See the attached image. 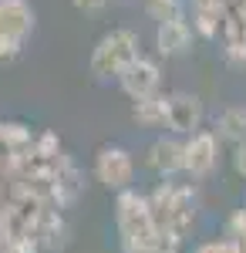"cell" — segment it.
I'll use <instances>...</instances> for the list:
<instances>
[{"label": "cell", "instance_id": "9a60e30c", "mask_svg": "<svg viewBox=\"0 0 246 253\" xmlns=\"http://www.w3.org/2000/svg\"><path fill=\"white\" fill-rule=\"evenodd\" d=\"M132 118L145 128H159L165 125V95H152V98H142L132 105Z\"/></svg>", "mask_w": 246, "mask_h": 253}, {"label": "cell", "instance_id": "4fadbf2b", "mask_svg": "<svg viewBox=\"0 0 246 253\" xmlns=\"http://www.w3.org/2000/svg\"><path fill=\"white\" fill-rule=\"evenodd\" d=\"M34 145V132L24 122H0V162L7 166L10 159L24 156Z\"/></svg>", "mask_w": 246, "mask_h": 253}, {"label": "cell", "instance_id": "5bb4252c", "mask_svg": "<svg viewBox=\"0 0 246 253\" xmlns=\"http://www.w3.org/2000/svg\"><path fill=\"white\" fill-rule=\"evenodd\" d=\"M212 135L219 142H229V145H243L246 142V108L243 105H229L216 115V128Z\"/></svg>", "mask_w": 246, "mask_h": 253}, {"label": "cell", "instance_id": "ac0fdd59", "mask_svg": "<svg viewBox=\"0 0 246 253\" xmlns=\"http://www.w3.org/2000/svg\"><path fill=\"white\" fill-rule=\"evenodd\" d=\"M122 253H182V243H175V240H169V236L162 233L155 243H142V247L122 243Z\"/></svg>", "mask_w": 246, "mask_h": 253}, {"label": "cell", "instance_id": "5b68a950", "mask_svg": "<svg viewBox=\"0 0 246 253\" xmlns=\"http://www.w3.org/2000/svg\"><path fill=\"white\" fill-rule=\"evenodd\" d=\"M165 128L172 135H192L203 128V98L192 91H172L165 95Z\"/></svg>", "mask_w": 246, "mask_h": 253}, {"label": "cell", "instance_id": "cb8c5ba5", "mask_svg": "<svg viewBox=\"0 0 246 253\" xmlns=\"http://www.w3.org/2000/svg\"><path fill=\"white\" fill-rule=\"evenodd\" d=\"M223 51H226L229 64H246V44H229V47H223Z\"/></svg>", "mask_w": 246, "mask_h": 253}, {"label": "cell", "instance_id": "7c38bea8", "mask_svg": "<svg viewBox=\"0 0 246 253\" xmlns=\"http://www.w3.org/2000/svg\"><path fill=\"white\" fill-rule=\"evenodd\" d=\"M34 31V10L27 0H0V34L3 38L27 41Z\"/></svg>", "mask_w": 246, "mask_h": 253}, {"label": "cell", "instance_id": "83f0119b", "mask_svg": "<svg viewBox=\"0 0 246 253\" xmlns=\"http://www.w3.org/2000/svg\"><path fill=\"white\" fill-rule=\"evenodd\" d=\"M229 243V253H246V243L243 240H226Z\"/></svg>", "mask_w": 246, "mask_h": 253}, {"label": "cell", "instance_id": "30bf717a", "mask_svg": "<svg viewBox=\"0 0 246 253\" xmlns=\"http://www.w3.org/2000/svg\"><path fill=\"white\" fill-rule=\"evenodd\" d=\"M192 27L186 17L179 20H162L159 27H155V51L162 54V58H182V54H189L192 51Z\"/></svg>", "mask_w": 246, "mask_h": 253}, {"label": "cell", "instance_id": "d4e9b609", "mask_svg": "<svg viewBox=\"0 0 246 253\" xmlns=\"http://www.w3.org/2000/svg\"><path fill=\"white\" fill-rule=\"evenodd\" d=\"M233 169L246 179V142L243 145H233Z\"/></svg>", "mask_w": 246, "mask_h": 253}, {"label": "cell", "instance_id": "8fae6325", "mask_svg": "<svg viewBox=\"0 0 246 253\" xmlns=\"http://www.w3.org/2000/svg\"><path fill=\"white\" fill-rule=\"evenodd\" d=\"M145 162H149L152 172H159L162 179H169V175L182 172V138H175V135H159V138L149 145Z\"/></svg>", "mask_w": 246, "mask_h": 253}, {"label": "cell", "instance_id": "8992f818", "mask_svg": "<svg viewBox=\"0 0 246 253\" xmlns=\"http://www.w3.org/2000/svg\"><path fill=\"white\" fill-rule=\"evenodd\" d=\"M84 189V175L78 169V162L68 152H61L51 172V210H68L71 203H78V196Z\"/></svg>", "mask_w": 246, "mask_h": 253}, {"label": "cell", "instance_id": "7a4b0ae2", "mask_svg": "<svg viewBox=\"0 0 246 253\" xmlns=\"http://www.w3.org/2000/svg\"><path fill=\"white\" fill-rule=\"evenodd\" d=\"M135 58H138V34L128 31V27H115V31H108L98 41L95 51H91V75L98 81L118 78Z\"/></svg>", "mask_w": 246, "mask_h": 253}, {"label": "cell", "instance_id": "2e32d148", "mask_svg": "<svg viewBox=\"0 0 246 253\" xmlns=\"http://www.w3.org/2000/svg\"><path fill=\"white\" fill-rule=\"evenodd\" d=\"M226 10H192V34H199L203 41H216L219 38V24H223Z\"/></svg>", "mask_w": 246, "mask_h": 253}, {"label": "cell", "instance_id": "7402d4cb", "mask_svg": "<svg viewBox=\"0 0 246 253\" xmlns=\"http://www.w3.org/2000/svg\"><path fill=\"white\" fill-rule=\"evenodd\" d=\"M0 253H41V247H38V240H34V236H24V240H17V243L3 247Z\"/></svg>", "mask_w": 246, "mask_h": 253}, {"label": "cell", "instance_id": "e0dca14e", "mask_svg": "<svg viewBox=\"0 0 246 253\" xmlns=\"http://www.w3.org/2000/svg\"><path fill=\"white\" fill-rule=\"evenodd\" d=\"M186 10V0H145V14L152 20H179Z\"/></svg>", "mask_w": 246, "mask_h": 253}, {"label": "cell", "instance_id": "6da1fadb", "mask_svg": "<svg viewBox=\"0 0 246 253\" xmlns=\"http://www.w3.org/2000/svg\"><path fill=\"white\" fill-rule=\"evenodd\" d=\"M115 223H118V236L122 243H155L159 240V226L149 213V203H145V193L138 189H122L118 199H115Z\"/></svg>", "mask_w": 246, "mask_h": 253}, {"label": "cell", "instance_id": "484cf974", "mask_svg": "<svg viewBox=\"0 0 246 253\" xmlns=\"http://www.w3.org/2000/svg\"><path fill=\"white\" fill-rule=\"evenodd\" d=\"M78 10H84V14H98V10H105L108 7V0H71Z\"/></svg>", "mask_w": 246, "mask_h": 253}, {"label": "cell", "instance_id": "44dd1931", "mask_svg": "<svg viewBox=\"0 0 246 253\" xmlns=\"http://www.w3.org/2000/svg\"><path fill=\"white\" fill-rule=\"evenodd\" d=\"M20 51H24V41H17V38H3V34H0V64H10V61L17 58Z\"/></svg>", "mask_w": 246, "mask_h": 253}, {"label": "cell", "instance_id": "d6986e66", "mask_svg": "<svg viewBox=\"0 0 246 253\" xmlns=\"http://www.w3.org/2000/svg\"><path fill=\"white\" fill-rule=\"evenodd\" d=\"M31 149L44 159H57L61 156V138H57V132H41V135H34V145Z\"/></svg>", "mask_w": 246, "mask_h": 253}, {"label": "cell", "instance_id": "ba28073f", "mask_svg": "<svg viewBox=\"0 0 246 253\" xmlns=\"http://www.w3.org/2000/svg\"><path fill=\"white\" fill-rule=\"evenodd\" d=\"M196 210H199L196 189L192 186H179L175 199H172V210L165 216V223H162V233L169 236V240H175V243H186V236L196 226Z\"/></svg>", "mask_w": 246, "mask_h": 253}, {"label": "cell", "instance_id": "9c48e42d", "mask_svg": "<svg viewBox=\"0 0 246 253\" xmlns=\"http://www.w3.org/2000/svg\"><path fill=\"white\" fill-rule=\"evenodd\" d=\"M31 236L38 240L41 253H64L68 243H71V223H68V216L61 213V210H51V206H47V210L38 216Z\"/></svg>", "mask_w": 246, "mask_h": 253}, {"label": "cell", "instance_id": "52a82bcc", "mask_svg": "<svg viewBox=\"0 0 246 253\" xmlns=\"http://www.w3.org/2000/svg\"><path fill=\"white\" fill-rule=\"evenodd\" d=\"M118 84H122V91L132 98V101L152 98V95H159V84H162V68H159V61L138 54V58H135L132 64L118 75Z\"/></svg>", "mask_w": 246, "mask_h": 253}, {"label": "cell", "instance_id": "277c9868", "mask_svg": "<svg viewBox=\"0 0 246 253\" xmlns=\"http://www.w3.org/2000/svg\"><path fill=\"white\" fill-rule=\"evenodd\" d=\"M219 166V138L212 128H199L182 142V172L189 179H206Z\"/></svg>", "mask_w": 246, "mask_h": 253}, {"label": "cell", "instance_id": "4316f807", "mask_svg": "<svg viewBox=\"0 0 246 253\" xmlns=\"http://www.w3.org/2000/svg\"><path fill=\"white\" fill-rule=\"evenodd\" d=\"M192 10H226V0H189Z\"/></svg>", "mask_w": 246, "mask_h": 253}, {"label": "cell", "instance_id": "603a6c76", "mask_svg": "<svg viewBox=\"0 0 246 253\" xmlns=\"http://www.w3.org/2000/svg\"><path fill=\"white\" fill-rule=\"evenodd\" d=\"M196 253H229V243L219 236V240H206V243H199Z\"/></svg>", "mask_w": 246, "mask_h": 253}, {"label": "cell", "instance_id": "ffe728a7", "mask_svg": "<svg viewBox=\"0 0 246 253\" xmlns=\"http://www.w3.org/2000/svg\"><path fill=\"white\" fill-rule=\"evenodd\" d=\"M223 240H243L246 243V210H233V216L226 219V233Z\"/></svg>", "mask_w": 246, "mask_h": 253}, {"label": "cell", "instance_id": "3957f363", "mask_svg": "<svg viewBox=\"0 0 246 253\" xmlns=\"http://www.w3.org/2000/svg\"><path fill=\"white\" fill-rule=\"evenodd\" d=\"M95 179L108 193L132 189L135 182V159L125 145H101L95 156Z\"/></svg>", "mask_w": 246, "mask_h": 253}]
</instances>
